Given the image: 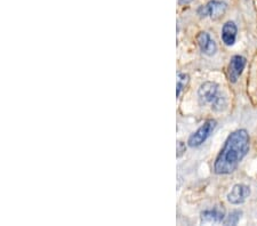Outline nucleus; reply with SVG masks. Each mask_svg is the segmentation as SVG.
<instances>
[{
	"instance_id": "f8f14e48",
	"label": "nucleus",
	"mask_w": 257,
	"mask_h": 226,
	"mask_svg": "<svg viewBox=\"0 0 257 226\" xmlns=\"http://www.w3.org/2000/svg\"><path fill=\"white\" fill-rule=\"evenodd\" d=\"M185 150H187V146H185V144L183 142H178L177 143V156L180 158L182 156V155L185 152Z\"/></svg>"
},
{
	"instance_id": "ddd939ff",
	"label": "nucleus",
	"mask_w": 257,
	"mask_h": 226,
	"mask_svg": "<svg viewBox=\"0 0 257 226\" xmlns=\"http://www.w3.org/2000/svg\"><path fill=\"white\" fill-rule=\"evenodd\" d=\"M192 0H180V5H188L190 4Z\"/></svg>"
},
{
	"instance_id": "39448f33",
	"label": "nucleus",
	"mask_w": 257,
	"mask_h": 226,
	"mask_svg": "<svg viewBox=\"0 0 257 226\" xmlns=\"http://www.w3.org/2000/svg\"><path fill=\"white\" fill-rule=\"evenodd\" d=\"M247 60L243 56H240V55H234V56L231 58L229 69H227V74H229V80L231 83H237L239 79L240 75L242 74L243 69L246 67Z\"/></svg>"
},
{
	"instance_id": "6e6552de",
	"label": "nucleus",
	"mask_w": 257,
	"mask_h": 226,
	"mask_svg": "<svg viewBox=\"0 0 257 226\" xmlns=\"http://www.w3.org/2000/svg\"><path fill=\"white\" fill-rule=\"evenodd\" d=\"M197 42L198 45H199L201 52H203L205 55L213 56V55L216 54L217 52L216 42L210 38V35H208L207 32H200L197 37Z\"/></svg>"
},
{
	"instance_id": "f03ea898",
	"label": "nucleus",
	"mask_w": 257,
	"mask_h": 226,
	"mask_svg": "<svg viewBox=\"0 0 257 226\" xmlns=\"http://www.w3.org/2000/svg\"><path fill=\"white\" fill-rule=\"evenodd\" d=\"M198 97L203 105L210 104L211 109L215 111H222L226 105L225 98L220 91V86L211 81H207L201 85L198 90Z\"/></svg>"
},
{
	"instance_id": "7ed1b4c3",
	"label": "nucleus",
	"mask_w": 257,
	"mask_h": 226,
	"mask_svg": "<svg viewBox=\"0 0 257 226\" xmlns=\"http://www.w3.org/2000/svg\"><path fill=\"white\" fill-rule=\"evenodd\" d=\"M216 128V121L210 119L207 120L200 128L197 129V132H194L188 139V146L197 147L200 146L201 144L206 142V139L211 135V133L214 132V129Z\"/></svg>"
},
{
	"instance_id": "20e7f679",
	"label": "nucleus",
	"mask_w": 257,
	"mask_h": 226,
	"mask_svg": "<svg viewBox=\"0 0 257 226\" xmlns=\"http://www.w3.org/2000/svg\"><path fill=\"white\" fill-rule=\"evenodd\" d=\"M226 12V4L225 2L219 1V0H213L209 1L208 4L198 9V15L200 17H207L209 16L213 19L220 18L221 16L224 15V13Z\"/></svg>"
},
{
	"instance_id": "1a4fd4ad",
	"label": "nucleus",
	"mask_w": 257,
	"mask_h": 226,
	"mask_svg": "<svg viewBox=\"0 0 257 226\" xmlns=\"http://www.w3.org/2000/svg\"><path fill=\"white\" fill-rule=\"evenodd\" d=\"M237 34H238V29H237L236 23L232 21L226 22L222 28V40L226 46H233L237 39Z\"/></svg>"
},
{
	"instance_id": "9b49d317",
	"label": "nucleus",
	"mask_w": 257,
	"mask_h": 226,
	"mask_svg": "<svg viewBox=\"0 0 257 226\" xmlns=\"http://www.w3.org/2000/svg\"><path fill=\"white\" fill-rule=\"evenodd\" d=\"M240 218H241V211L234 210L231 212L225 219H224L223 223L225 225H237L240 221Z\"/></svg>"
},
{
	"instance_id": "9d476101",
	"label": "nucleus",
	"mask_w": 257,
	"mask_h": 226,
	"mask_svg": "<svg viewBox=\"0 0 257 226\" xmlns=\"http://www.w3.org/2000/svg\"><path fill=\"white\" fill-rule=\"evenodd\" d=\"M188 80H190V78H188V74L185 73H180L178 74V78H177V89H176V96L178 97L182 93V90L184 89L185 87L188 86Z\"/></svg>"
},
{
	"instance_id": "423d86ee",
	"label": "nucleus",
	"mask_w": 257,
	"mask_h": 226,
	"mask_svg": "<svg viewBox=\"0 0 257 226\" xmlns=\"http://www.w3.org/2000/svg\"><path fill=\"white\" fill-rule=\"evenodd\" d=\"M250 188L245 184H237L233 186L227 194V201L232 205H241L249 198Z\"/></svg>"
},
{
	"instance_id": "f257e3e1",
	"label": "nucleus",
	"mask_w": 257,
	"mask_h": 226,
	"mask_svg": "<svg viewBox=\"0 0 257 226\" xmlns=\"http://www.w3.org/2000/svg\"><path fill=\"white\" fill-rule=\"evenodd\" d=\"M249 146L250 139L247 130L238 129L230 134L214 163L215 173L219 175L233 173L247 156Z\"/></svg>"
},
{
	"instance_id": "0eeeda50",
	"label": "nucleus",
	"mask_w": 257,
	"mask_h": 226,
	"mask_svg": "<svg viewBox=\"0 0 257 226\" xmlns=\"http://www.w3.org/2000/svg\"><path fill=\"white\" fill-rule=\"evenodd\" d=\"M225 211L222 207H215L201 212V224H220L224 222Z\"/></svg>"
}]
</instances>
